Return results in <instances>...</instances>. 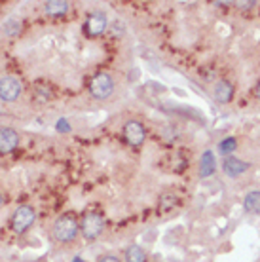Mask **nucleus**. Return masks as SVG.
I'll return each instance as SVG.
<instances>
[{
  "instance_id": "nucleus-13",
  "label": "nucleus",
  "mask_w": 260,
  "mask_h": 262,
  "mask_svg": "<svg viewBox=\"0 0 260 262\" xmlns=\"http://www.w3.org/2000/svg\"><path fill=\"white\" fill-rule=\"evenodd\" d=\"M243 209L251 215H260V192L258 190H252L245 196Z\"/></svg>"
},
{
  "instance_id": "nucleus-14",
  "label": "nucleus",
  "mask_w": 260,
  "mask_h": 262,
  "mask_svg": "<svg viewBox=\"0 0 260 262\" xmlns=\"http://www.w3.org/2000/svg\"><path fill=\"white\" fill-rule=\"evenodd\" d=\"M126 260L127 262H146V253H144V249H141L139 245H131L126 251Z\"/></svg>"
},
{
  "instance_id": "nucleus-18",
  "label": "nucleus",
  "mask_w": 260,
  "mask_h": 262,
  "mask_svg": "<svg viewBox=\"0 0 260 262\" xmlns=\"http://www.w3.org/2000/svg\"><path fill=\"white\" fill-rule=\"evenodd\" d=\"M99 262H122L118 256H114V254H107V256H102L99 258Z\"/></svg>"
},
{
  "instance_id": "nucleus-3",
  "label": "nucleus",
  "mask_w": 260,
  "mask_h": 262,
  "mask_svg": "<svg viewBox=\"0 0 260 262\" xmlns=\"http://www.w3.org/2000/svg\"><path fill=\"white\" fill-rule=\"evenodd\" d=\"M105 228V221L99 213H86L80 221V234L87 239V241H93L102 234Z\"/></svg>"
},
{
  "instance_id": "nucleus-16",
  "label": "nucleus",
  "mask_w": 260,
  "mask_h": 262,
  "mask_svg": "<svg viewBox=\"0 0 260 262\" xmlns=\"http://www.w3.org/2000/svg\"><path fill=\"white\" fill-rule=\"evenodd\" d=\"M4 32L8 36H16L17 32H19V23L17 21H8V23L4 25Z\"/></svg>"
},
{
  "instance_id": "nucleus-15",
  "label": "nucleus",
  "mask_w": 260,
  "mask_h": 262,
  "mask_svg": "<svg viewBox=\"0 0 260 262\" xmlns=\"http://www.w3.org/2000/svg\"><path fill=\"white\" fill-rule=\"evenodd\" d=\"M236 148H237V141L234 139V137H226V139L219 144V150H221V154H224L226 158H228L230 154L236 150Z\"/></svg>"
},
{
  "instance_id": "nucleus-6",
  "label": "nucleus",
  "mask_w": 260,
  "mask_h": 262,
  "mask_svg": "<svg viewBox=\"0 0 260 262\" xmlns=\"http://www.w3.org/2000/svg\"><path fill=\"white\" fill-rule=\"evenodd\" d=\"M124 139L131 146H141L146 139V129L139 120H129L124 124Z\"/></svg>"
},
{
  "instance_id": "nucleus-4",
  "label": "nucleus",
  "mask_w": 260,
  "mask_h": 262,
  "mask_svg": "<svg viewBox=\"0 0 260 262\" xmlns=\"http://www.w3.org/2000/svg\"><path fill=\"white\" fill-rule=\"evenodd\" d=\"M23 93V84L17 76H2L0 78V101L4 103H14Z\"/></svg>"
},
{
  "instance_id": "nucleus-19",
  "label": "nucleus",
  "mask_w": 260,
  "mask_h": 262,
  "mask_svg": "<svg viewBox=\"0 0 260 262\" xmlns=\"http://www.w3.org/2000/svg\"><path fill=\"white\" fill-rule=\"evenodd\" d=\"M4 205V196H2V192H0V207Z\"/></svg>"
},
{
  "instance_id": "nucleus-9",
  "label": "nucleus",
  "mask_w": 260,
  "mask_h": 262,
  "mask_svg": "<svg viewBox=\"0 0 260 262\" xmlns=\"http://www.w3.org/2000/svg\"><path fill=\"white\" fill-rule=\"evenodd\" d=\"M247 167H249L247 162H243V160H239V158H234V156H228V158H224V162H222L224 173L228 175V177H232V179H236V177H239L241 173H245Z\"/></svg>"
},
{
  "instance_id": "nucleus-12",
  "label": "nucleus",
  "mask_w": 260,
  "mask_h": 262,
  "mask_svg": "<svg viewBox=\"0 0 260 262\" xmlns=\"http://www.w3.org/2000/svg\"><path fill=\"white\" fill-rule=\"evenodd\" d=\"M69 6H71V4H69L67 0H47L46 4H44V10H46L47 16L61 17L69 12Z\"/></svg>"
},
{
  "instance_id": "nucleus-11",
  "label": "nucleus",
  "mask_w": 260,
  "mask_h": 262,
  "mask_svg": "<svg viewBox=\"0 0 260 262\" xmlns=\"http://www.w3.org/2000/svg\"><path fill=\"white\" fill-rule=\"evenodd\" d=\"M232 97H234V86L230 84L228 80H221L217 86H215V99L219 101V103H230L232 101Z\"/></svg>"
},
{
  "instance_id": "nucleus-8",
  "label": "nucleus",
  "mask_w": 260,
  "mask_h": 262,
  "mask_svg": "<svg viewBox=\"0 0 260 262\" xmlns=\"http://www.w3.org/2000/svg\"><path fill=\"white\" fill-rule=\"evenodd\" d=\"M107 25H109L107 16L102 12H93L86 21V32L89 36H99L107 31Z\"/></svg>"
},
{
  "instance_id": "nucleus-17",
  "label": "nucleus",
  "mask_w": 260,
  "mask_h": 262,
  "mask_svg": "<svg viewBox=\"0 0 260 262\" xmlns=\"http://www.w3.org/2000/svg\"><path fill=\"white\" fill-rule=\"evenodd\" d=\"M57 131H61V133H69L71 131V126H69V122L65 118L57 120Z\"/></svg>"
},
{
  "instance_id": "nucleus-7",
  "label": "nucleus",
  "mask_w": 260,
  "mask_h": 262,
  "mask_svg": "<svg viewBox=\"0 0 260 262\" xmlns=\"http://www.w3.org/2000/svg\"><path fill=\"white\" fill-rule=\"evenodd\" d=\"M19 144V135L14 127H0V154L14 152Z\"/></svg>"
},
{
  "instance_id": "nucleus-1",
  "label": "nucleus",
  "mask_w": 260,
  "mask_h": 262,
  "mask_svg": "<svg viewBox=\"0 0 260 262\" xmlns=\"http://www.w3.org/2000/svg\"><path fill=\"white\" fill-rule=\"evenodd\" d=\"M51 234L57 241L61 243H71L72 239L78 236V221L74 215H61L59 219H56Z\"/></svg>"
},
{
  "instance_id": "nucleus-5",
  "label": "nucleus",
  "mask_w": 260,
  "mask_h": 262,
  "mask_svg": "<svg viewBox=\"0 0 260 262\" xmlns=\"http://www.w3.org/2000/svg\"><path fill=\"white\" fill-rule=\"evenodd\" d=\"M34 221H36V213L31 205L17 207L12 215V230L17 234H25L34 224Z\"/></svg>"
},
{
  "instance_id": "nucleus-21",
  "label": "nucleus",
  "mask_w": 260,
  "mask_h": 262,
  "mask_svg": "<svg viewBox=\"0 0 260 262\" xmlns=\"http://www.w3.org/2000/svg\"><path fill=\"white\" fill-rule=\"evenodd\" d=\"M74 262H84L82 258H74Z\"/></svg>"
},
{
  "instance_id": "nucleus-2",
  "label": "nucleus",
  "mask_w": 260,
  "mask_h": 262,
  "mask_svg": "<svg viewBox=\"0 0 260 262\" xmlns=\"http://www.w3.org/2000/svg\"><path fill=\"white\" fill-rule=\"evenodd\" d=\"M89 93L93 95V99L105 101L114 93V80L111 74L107 72H99L93 78L89 80Z\"/></svg>"
},
{
  "instance_id": "nucleus-10",
  "label": "nucleus",
  "mask_w": 260,
  "mask_h": 262,
  "mask_svg": "<svg viewBox=\"0 0 260 262\" xmlns=\"http://www.w3.org/2000/svg\"><path fill=\"white\" fill-rule=\"evenodd\" d=\"M217 169V162H215V154L211 150H205L199 158V177L201 179H207L211 177Z\"/></svg>"
},
{
  "instance_id": "nucleus-20",
  "label": "nucleus",
  "mask_w": 260,
  "mask_h": 262,
  "mask_svg": "<svg viewBox=\"0 0 260 262\" xmlns=\"http://www.w3.org/2000/svg\"><path fill=\"white\" fill-rule=\"evenodd\" d=\"M256 97L260 99V82H258V86H256Z\"/></svg>"
}]
</instances>
